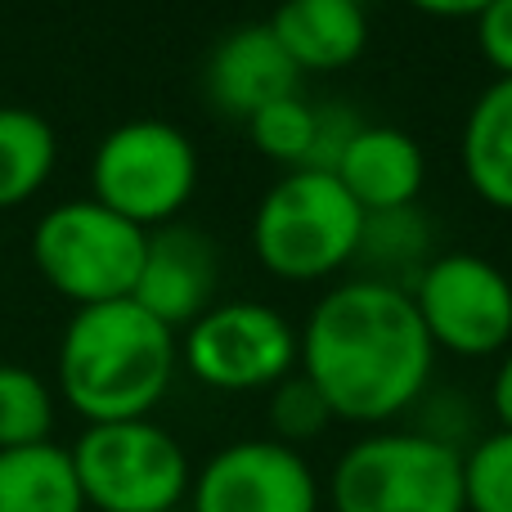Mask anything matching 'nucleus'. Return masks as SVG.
Wrapping results in <instances>:
<instances>
[{
  "label": "nucleus",
  "mask_w": 512,
  "mask_h": 512,
  "mask_svg": "<svg viewBox=\"0 0 512 512\" xmlns=\"http://www.w3.org/2000/svg\"><path fill=\"white\" fill-rule=\"evenodd\" d=\"M328 504L333 512H468L463 450L418 427L369 432L333 463Z\"/></svg>",
  "instance_id": "20e7f679"
},
{
  "label": "nucleus",
  "mask_w": 512,
  "mask_h": 512,
  "mask_svg": "<svg viewBox=\"0 0 512 512\" xmlns=\"http://www.w3.org/2000/svg\"><path fill=\"white\" fill-rule=\"evenodd\" d=\"M176 333L131 297L81 306L59 342V387L86 423H131L167 396Z\"/></svg>",
  "instance_id": "f03ea898"
},
{
  "label": "nucleus",
  "mask_w": 512,
  "mask_h": 512,
  "mask_svg": "<svg viewBox=\"0 0 512 512\" xmlns=\"http://www.w3.org/2000/svg\"><path fill=\"white\" fill-rule=\"evenodd\" d=\"M194 512H319L324 490L301 450L261 436L216 450L189 486Z\"/></svg>",
  "instance_id": "9d476101"
},
{
  "label": "nucleus",
  "mask_w": 512,
  "mask_h": 512,
  "mask_svg": "<svg viewBox=\"0 0 512 512\" xmlns=\"http://www.w3.org/2000/svg\"><path fill=\"white\" fill-rule=\"evenodd\" d=\"M0 512H86L72 454L54 441L0 450Z\"/></svg>",
  "instance_id": "dca6fc26"
},
{
  "label": "nucleus",
  "mask_w": 512,
  "mask_h": 512,
  "mask_svg": "<svg viewBox=\"0 0 512 512\" xmlns=\"http://www.w3.org/2000/svg\"><path fill=\"white\" fill-rule=\"evenodd\" d=\"M364 212L333 171H288L252 216V252L274 279L315 283L355 261Z\"/></svg>",
  "instance_id": "7ed1b4c3"
},
{
  "label": "nucleus",
  "mask_w": 512,
  "mask_h": 512,
  "mask_svg": "<svg viewBox=\"0 0 512 512\" xmlns=\"http://www.w3.org/2000/svg\"><path fill=\"white\" fill-rule=\"evenodd\" d=\"M405 5L423 9V14H436V18H477L490 0H405Z\"/></svg>",
  "instance_id": "a878e982"
},
{
  "label": "nucleus",
  "mask_w": 512,
  "mask_h": 512,
  "mask_svg": "<svg viewBox=\"0 0 512 512\" xmlns=\"http://www.w3.org/2000/svg\"><path fill=\"white\" fill-rule=\"evenodd\" d=\"M333 176L360 203V212H391V207L418 203L427 162L423 149L400 126H364L351 140V149L342 153Z\"/></svg>",
  "instance_id": "ddd939ff"
},
{
  "label": "nucleus",
  "mask_w": 512,
  "mask_h": 512,
  "mask_svg": "<svg viewBox=\"0 0 512 512\" xmlns=\"http://www.w3.org/2000/svg\"><path fill=\"white\" fill-rule=\"evenodd\" d=\"M248 135L265 158L301 171L310 162V149H315V104H306L301 95L274 99L248 117Z\"/></svg>",
  "instance_id": "aec40b11"
},
{
  "label": "nucleus",
  "mask_w": 512,
  "mask_h": 512,
  "mask_svg": "<svg viewBox=\"0 0 512 512\" xmlns=\"http://www.w3.org/2000/svg\"><path fill=\"white\" fill-rule=\"evenodd\" d=\"M144 248H149V234L95 198L50 207L32 234L36 270L59 297L77 301V310L131 297Z\"/></svg>",
  "instance_id": "423d86ee"
},
{
  "label": "nucleus",
  "mask_w": 512,
  "mask_h": 512,
  "mask_svg": "<svg viewBox=\"0 0 512 512\" xmlns=\"http://www.w3.org/2000/svg\"><path fill=\"white\" fill-rule=\"evenodd\" d=\"M351 5H364V0H351Z\"/></svg>",
  "instance_id": "bb28decb"
},
{
  "label": "nucleus",
  "mask_w": 512,
  "mask_h": 512,
  "mask_svg": "<svg viewBox=\"0 0 512 512\" xmlns=\"http://www.w3.org/2000/svg\"><path fill=\"white\" fill-rule=\"evenodd\" d=\"M68 454L95 512H176L194 486L185 445L149 418L90 423Z\"/></svg>",
  "instance_id": "39448f33"
},
{
  "label": "nucleus",
  "mask_w": 512,
  "mask_h": 512,
  "mask_svg": "<svg viewBox=\"0 0 512 512\" xmlns=\"http://www.w3.org/2000/svg\"><path fill=\"white\" fill-rule=\"evenodd\" d=\"M297 364L328 400L333 418L378 427L423 400L436 346L405 288L346 279L310 310L297 337Z\"/></svg>",
  "instance_id": "f257e3e1"
},
{
  "label": "nucleus",
  "mask_w": 512,
  "mask_h": 512,
  "mask_svg": "<svg viewBox=\"0 0 512 512\" xmlns=\"http://www.w3.org/2000/svg\"><path fill=\"white\" fill-rule=\"evenodd\" d=\"M414 310L436 351L481 360L512 346V274L472 252L432 256L409 283Z\"/></svg>",
  "instance_id": "6e6552de"
},
{
  "label": "nucleus",
  "mask_w": 512,
  "mask_h": 512,
  "mask_svg": "<svg viewBox=\"0 0 512 512\" xmlns=\"http://www.w3.org/2000/svg\"><path fill=\"white\" fill-rule=\"evenodd\" d=\"M364 131V122L346 104H319L315 108V149H310L306 171H337L342 153L351 149V140Z\"/></svg>",
  "instance_id": "5701e85b"
},
{
  "label": "nucleus",
  "mask_w": 512,
  "mask_h": 512,
  "mask_svg": "<svg viewBox=\"0 0 512 512\" xmlns=\"http://www.w3.org/2000/svg\"><path fill=\"white\" fill-rule=\"evenodd\" d=\"M432 261V221L414 207H391V212H364L355 265H364V279L396 283L409 292V283Z\"/></svg>",
  "instance_id": "f3484780"
},
{
  "label": "nucleus",
  "mask_w": 512,
  "mask_h": 512,
  "mask_svg": "<svg viewBox=\"0 0 512 512\" xmlns=\"http://www.w3.org/2000/svg\"><path fill=\"white\" fill-rule=\"evenodd\" d=\"M477 45L490 68L512 81V0H490L477 14Z\"/></svg>",
  "instance_id": "b1692460"
},
{
  "label": "nucleus",
  "mask_w": 512,
  "mask_h": 512,
  "mask_svg": "<svg viewBox=\"0 0 512 512\" xmlns=\"http://www.w3.org/2000/svg\"><path fill=\"white\" fill-rule=\"evenodd\" d=\"M463 504L468 512H512V432L504 427L463 450Z\"/></svg>",
  "instance_id": "412c9836"
},
{
  "label": "nucleus",
  "mask_w": 512,
  "mask_h": 512,
  "mask_svg": "<svg viewBox=\"0 0 512 512\" xmlns=\"http://www.w3.org/2000/svg\"><path fill=\"white\" fill-rule=\"evenodd\" d=\"M463 180L495 212H512V81L486 86L463 122L459 140Z\"/></svg>",
  "instance_id": "2eb2a0df"
},
{
  "label": "nucleus",
  "mask_w": 512,
  "mask_h": 512,
  "mask_svg": "<svg viewBox=\"0 0 512 512\" xmlns=\"http://www.w3.org/2000/svg\"><path fill=\"white\" fill-rule=\"evenodd\" d=\"M216 292V248L203 230L194 225H162L158 234H149L144 248L140 279H135L131 301L140 310H149L158 324L189 328L198 315L212 310Z\"/></svg>",
  "instance_id": "9b49d317"
},
{
  "label": "nucleus",
  "mask_w": 512,
  "mask_h": 512,
  "mask_svg": "<svg viewBox=\"0 0 512 512\" xmlns=\"http://www.w3.org/2000/svg\"><path fill=\"white\" fill-rule=\"evenodd\" d=\"M490 414H495V423L504 432H512V346L504 351V360H499L495 382H490Z\"/></svg>",
  "instance_id": "393cba45"
},
{
  "label": "nucleus",
  "mask_w": 512,
  "mask_h": 512,
  "mask_svg": "<svg viewBox=\"0 0 512 512\" xmlns=\"http://www.w3.org/2000/svg\"><path fill=\"white\" fill-rule=\"evenodd\" d=\"M270 32L301 72H337L364 54L369 18L351 0H283Z\"/></svg>",
  "instance_id": "4468645a"
},
{
  "label": "nucleus",
  "mask_w": 512,
  "mask_h": 512,
  "mask_svg": "<svg viewBox=\"0 0 512 512\" xmlns=\"http://www.w3.org/2000/svg\"><path fill=\"white\" fill-rule=\"evenodd\" d=\"M333 423V409L319 396V387L306 378V373H288L279 387H270V427L274 441L292 445L297 450L301 441H315V436L328 432Z\"/></svg>",
  "instance_id": "4be33fe9"
},
{
  "label": "nucleus",
  "mask_w": 512,
  "mask_h": 512,
  "mask_svg": "<svg viewBox=\"0 0 512 512\" xmlns=\"http://www.w3.org/2000/svg\"><path fill=\"white\" fill-rule=\"evenodd\" d=\"M185 364L203 387L265 391L297 369V333L274 306L225 301L189 324Z\"/></svg>",
  "instance_id": "1a4fd4ad"
},
{
  "label": "nucleus",
  "mask_w": 512,
  "mask_h": 512,
  "mask_svg": "<svg viewBox=\"0 0 512 512\" xmlns=\"http://www.w3.org/2000/svg\"><path fill=\"white\" fill-rule=\"evenodd\" d=\"M95 203L126 216L131 225H171V216L194 198L198 153L189 135L158 117H140L104 135L90 162Z\"/></svg>",
  "instance_id": "0eeeda50"
},
{
  "label": "nucleus",
  "mask_w": 512,
  "mask_h": 512,
  "mask_svg": "<svg viewBox=\"0 0 512 512\" xmlns=\"http://www.w3.org/2000/svg\"><path fill=\"white\" fill-rule=\"evenodd\" d=\"M301 68L288 59L279 41H274L270 23H248L234 27L207 59V95L221 113L243 117L261 113L274 99L297 95Z\"/></svg>",
  "instance_id": "f8f14e48"
},
{
  "label": "nucleus",
  "mask_w": 512,
  "mask_h": 512,
  "mask_svg": "<svg viewBox=\"0 0 512 512\" xmlns=\"http://www.w3.org/2000/svg\"><path fill=\"white\" fill-rule=\"evenodd\" d=\"M54 131L32 108H0V212L18 207L50 180L54 171Z\"/></svg>",
  "instance_id": "a211bd4d"
},
{
  "label": "nucleus",
  "mask_w": 512,
  "mask_h": 512,
  "mask_svg": "<svg viewBox=\"0 0 512 512\" xmlns=\"http://www.w3.org/2000/svg\"><path fill=\"white\" fill-rule=\"evenodd\" d=\"M54 400L50 387L23 364H0V450L50 441Z\"/></svg>",
  "instance_id": "6ab92c4d"
}]
</instances>
